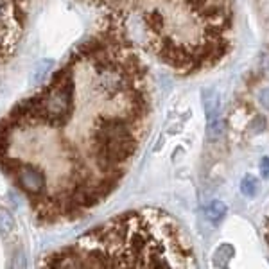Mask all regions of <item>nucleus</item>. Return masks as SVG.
Returning <instances> with one entry per match:
<instances>
[{
    "label": "nucleus",
    "instance_id": "nucleus-4",
    "mask_svg": "<svg viewBox=\"0 0 269 269\" xmlns=\"http://www.w3.org/2000/svg\"><path fill=\"white\" fill-rule=\"evenodd\" d=\"M18 187L25 190L29 196H42L47 194V176L45 172L35 165H20L15 172Z\"/></svg>",
    "mask_w": 269,
    "mask_h": 269
},
{
    "label": "nucleus",
    "instance_id": "nucleus-5",
    "mask_svg": "<svg viewBox=\"0 0 269 269\" xmlns=\"http://www.w3.org/2000/svg\"><path fill=\"white\" fill-rule=\"evenodd\" d=\"M205 111H206V135L210 140H217L223 133L221 121V103L214 90L205 92Z\"/></svg>",
    "mask_w": 269,
    "mask_h": 269
},
{
    "label": "nucleus",
    "instance_id": "nucleus-2",
    "mask_svg": "<svg viewBox=\"0 0 269 269\" xmlns=\"http://www.w3.org/2000/svg\"><path fill=\"white\" fill-rule=\"evenodd\" d=\"M47 267H196L189 237L171 216L138 210L95 228L50 255Z\"/></svg>",
    "mask_w": 269,
    "mask_h": 269
},
{
    "label": "nucleus",
    "instance_id": "nucleus-7",
    "mask_svg": "<svg viewBox=\"0 0 269 269\" xmlns=\"http://www.w3.org/2000/svg\"><path fill=\"white\" fill-rule=\"evenodd\" d=\"M15 228H16V221L13 217V214L8 208H4V206H0V233L9 235L15 231Z\"/></svg>",
    "mask_w": 269,
    "mask_h": 269
},
{
    "label": "nucleus",
    "instance_id": "nucleus-12",
    "mask_svg": "<svg viewBox=\"0 0 269 269\" xmlns=\"http://www.w3.org/2000/svg\"><path fill=\"white\" fill-rule=\"evenodd\" d=\"M265 237H267V243H269V219H267V224H265Z\"/></svg>",
    "mask_w": 269,
    "mask_h": 269
},
{
    "label": "nucleus",
    "instance_id": "nucleus-1",
    "mask_svg": "<svg viewBox=\"0 0 269 269\" xmlns=\"http://www.w3.org/2000/svg\"><path fill=\"white\" fill-rule=\"evenodd\" d=\"M135 16L145 49L182 76L214 69L233 45L231 0H92Z\"/></svg>",
    "mask_w": 269,
    "mask_h": 269
},
{
    "label": "nucleus",
    "instance_id": "nucleus-11",
    "mask_svg": "<svg viewBox=\"0 0 269 269\" xmlns=\"http://www.w3.org/2000/svg\"><path fill=\"white\" fill-rule=\"evenodd\" d=\"M260 103L265 110H269V88H265V90L260 94Z\"/></svg>",
    "mask_w": 269,
    "mask_h": 269
},
{
    "label": "nucleus",
    "instance_id": "nucleus-6",
    "mask_svg": "<svg viewBox=\"0 0 269 269\" xmlns=\"http://www.w3.org/2000/svg\"><path fill=\"white\" fill-rule=\"evenodd\" d=\"M226 214H228V206H226V203H224V201H221V199L210 201L208 205L205 206L206 219H208L210 223H214V224L221 223V221L224 219V216H226Z\"/></svg>",
    "mask_w": 269,
    "mask_h": 269
},
{
    "label": "nucleus",
    "instance_id": "nucleus-3",
    "mask_svg": "<svg viewBox=\"0 0 269 269\" xmlns=\"http://www.w3.org/2000/svg\"><path fill=\"white\" fill-rule=\"evenodd\" d=\"M25 13L18 0H0V63L13 56L23 33Z\"/></svg>",
    "mask_w": 269,
    "mask_h": 269
},
{
    "label": "nucleus",
    "instance_id": "nucleus-10",
    "mask_svg": "<svg viewBox=\"0 0 269 269\" xmlns=\"http://www.w3.org/2000/svg\"><path fill=\"white\" fill-rule=\"evenodd\" d=\"M258 169H260L262 178L269 180V156H264V158L260 160V165H258Z\"/></svg>",
    "mask_w": 269,
    "mask_h": 269
},
{
    "label": "nucleus",
    "instance_id": "nucleus-8",
    "mask_svg": "<svg viewBox=\"0 0 269 269\" xmlns=\"http://www.w3.org/2000/svg\"><path fill=\"white\" fill-rule=\"evenodd\" d=\"M52 67H54V61L52 59L40 61V63L35 67V70H33V76H31V79L35 81L36 84L43 83V81H45V77L49 76V72H50V69H52Z\"/></svg>",
    "mask_w": 269,
    "mask_h": 269
},
{
    "label": "nucleus",
    "instance_id": "nucleus-9",
    "mask_svg": "<svg viewBox=\"0 0 269 269\" xmlns=\"http://www.w3.org/2000/svg\"><path fill=\"white\" fill-rule=\"evenodd\" d=\"M258 180L255 178L253 174H246L241 182V192L244 194L246 197H255L258 192Z\"/></svg>",
    "mask_w": 269,
    "mask_h": 269
}]
</instances>
